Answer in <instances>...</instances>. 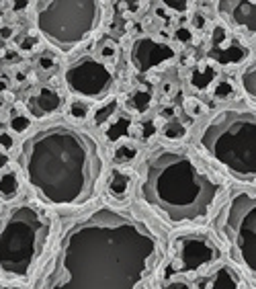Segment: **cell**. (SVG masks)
Masks as SVG:
<instances>
[{
    "instance_id": "d6986e66",
    "label": "cell",
    "mask_w": 256,
    "mask_h": 289,
    "mask_svg": "<svg viewBox=\"0 0 256 289\" xmlns=\"http://www.w3.org/2000/svg\"><path fill=\"white\" fill-rule=\"evenodd\" d=\"M150 103H152V97H150L148 90H138V93H133V97L129 99V107L138 113H146L150 109Z\"/></svg>"
},
{
    "instance_id": "9c48e42d",
    "label": "cell",
    "mask_w": 256,
    "mask_h": 289,
    "mask_svg": "<svg viewBox=\"0 0 256 289\" xmlns=\"http://www.w3.org/2000/svg\"><path fill=\"white\" fill-rule=\"evenodd\" d=\"M172 58H174V50L170 45L154 41L150 37L138 39L131 50V59H133V66L138 68V72H148L164 62H168Z\"/></svg>"
},
{
    "instance_id": "484cf974",
    "label": "cell",
    "mask_w": 256,
    "mask_h": 289,
    "mask_svg": "<svg viewBox=\"0 0 256 289\" xmlns=\"http://www.w3.org/2000/svg\"><path fill=\"white\" fill-rule=\"evenodd\" d=\"M29 125V119L25 117V115H14V117H10V129L12 131H17V133H23Z\"/></svg>"
},
{
    "instance_id": "5bb4252c",
    "label": "cell",
    "mask_w": 256,
    "mask_h": 289,
    "mask_svg": "<svg viewBox=\"0 0 256 289\" xmlns=\"http://www.w3.org/2000/svg\"><path fill=\"white\" fill-rule=\"evenodd\" d=\"M129 174L121 173V171H113L111 178H109V193L115 197V199H125L129 193Z\"/></svg>"
},
{
    "instance_id": "ba28073f",
    "label": "cell",
    "mask_w": 256,
    "mask_h": 289,
    "mask_svg": "<svg viewBox=\"0 0 256 289\" xmlns=\"http://www.w3.org/2000/svg\"><path fill=\"white\" fill-rule=\"evenodd\" d=\"M66 84L86 99H102L113 84V74L99 59L82 58L66 70Z\"/></svg>"
},
{
    "instance_id": "44dd1931",
    "label": "cell",
    "mask_w": 256,
    "mask_h": 289,
    "mask_svg": "<svg viewBox=\"0 0 256 289\" xmlns=\"http://www.w3.org/2000/svg\"><path fill=\"white\" fill-rule=\"evenodd\" d=\"M135 156H138V148L131 146V144H121V146L115 150V162L117 164H127Z\"/></svg>"
},
{
    "instance_id": "8d00e7d4",
    "label": "cell",
    "mask_w": 256,
    "mask_h": 289,
    "mask_svg": "<svg viewBox=\"0 0 256 289\" xmlns=\"http://www.w3.org/2000/svg\"><path fill=\"white\" fill-rule=\"evenodd\" d=\"M27 4L29 2H25V0H23V2H10V8L12 10H21V8H27Z\"/></svg>"
},
{
    "instance_id": "83f0119b",
    "label": "cell",
    "mask_w": 256,
    "mask_h": 289,
    "mask_svg": "<svg viewBox=\"0 0 256 289\" xmlns=\"http://www.w3.org/2000/svg\"><path fill=\"white\" fill-rule=\"evenodd\" d=\"M232 84L230 82H221L217 88H215V99H228L232 95Z\"/></svg>"
},
{
    "instance_id": "e0dca14e",
    "label": "cell",
    "mask_w": 256,
    "mask_h": 289,
    "mask_svg": "<svg viewBox=\"0 0 256 289\" xmlns=\"http://www.w3.org/2000/svg\"><path fill=\"white\" fill-rule=\"evenodd\" d=\"M19 178L14 173H4L0 174V195L4 197V199H14V197L19 195Z\"/></svg>"
},
{
    "instance_id": "60d3db41",
    "label": "cell",
    "mask_w": 256,
    "mask_h": 289,
    "mask_svg": "<svg viewBox=\"0 0 256 289\" xmlns=\"http://www.w3.org/2000/svg\"><path fill=\"white\" fill-rule=\"evenodd\" d=\"M4 90H6V82L0 80V93H4Z\"/></svg>"
},
{
    "instance_id": "5b68a950",
    "label": "cell",
    "mask_w": 256,
    "mask_h": 289,
    "mask_svg": "<svg viewBox=\"0 0 256 289\" xmlns=\"http://www.w3.org/2000/svg\"><path fill=\"white\" fill-rule=\"evenodd\" d=\"M51 224L35 205H19L0 224V269L10 277H25L33 269L50 238Z\"/></svg>"
},
{
    "instance_id": "6da1fadb",
    "label": "cell",
    "mask_w": 256,
    "mask_h": 289,
    "mask_svg": "<svg viewBox=\"0 0 256 289\" xmlns=\"http://www.w3.org/2000/svg\"><path fill=\"white\" fill-rule=\"evenodd\" d=\"M160 258V242L142 220L99 207L62 236L41 289H150Z\"/></svg>"
},
{
    "instance_id": "d4e9b609",
    "label": "cell",
    "mask_w": 256,
    "mask_h": 289,
    "mask_svg": "<svg viewBox=\"0 0 256 289\" xmlns=\"http://www.w3.org/2000/svg\"><path fill=\"white\" fill-rule=\"evenodd\" d=\"M70 115L74 119H84V117H88V105L86 103H80V101H74L70 105Z\"/></svg>"
},
{
    "instance_id": "f546056e",
    "label": "cell",
    "mask_w": 256,
    "mask_h": 289,
    "mask_svg": "<svg viewBox=\"0 0 256 289\" xmlns=\"http://www.w3.org/2000/svg\"><path fill=\"white\" fill-rule=\"evenodd\" d=\"M156 133V127L152 121H146V123L142 125V140H148V138H152V135Z\"/></svg>"
},
{
    "instance_id": "4dcf8cb0",
    "label": "cell",
    "mask_w": 256,
    "mask_h": 289,
    "mask_svg": "<svg viewBox=\"0 0 256 289\" xmlns=\"http://www.w3.org/2000/svg\"><path fill=\"white\" fill-rule=\"evenodd\" d=\"M35 43H37V39H35V37H23V39H21V43H19V48L29 52V50H33V48H35Z\"/></svg>"
},
{
    "instance_id": "b9f144b4",
    "label": "cell",
    "mask_w": 256,
    "mask_h": 289,
    "mask_svg": "<svg viewBox=\"0 0 256 289\" xmlns=\"http://www.w3.org/2000/svg\"><path fill=\"white\" fill-rule=\"evenodd\" d=\"M203 23H205V21H203V19H201V17H197V19H195V25H197V27H201V25H203Z\"/></svg>"
},
{
    "instance_id": "7a4b0ae2",
    "label": "cell",
    "mask_w": 256,
    "mask_h": 289,
    "mask_svg": "<svg viewBox=\"0 0 256 289\" xmlns=\"http://www.w3.org/2000/svg\"><path fill=\"white\" fill-rule=\"evenodd\" d=\"M27 180L51 205H82L95 197L102 173L101 150L93 135L70 125H51L21 148Z\"/></svg>"
},
{
    "instance_id": "8992f818",
    "label": "cell",
    "mask_w": 256,
    "mask_h": 289,
    "mask_svg": "<svg viewBox=\"0 0 256 289\" xmlns=\"http://www.w3.org/2000/svg\"><path fill=\"white\" fill-rule=\"evenodd\" d=\"M101 23V4L97 0H53L39 2L37 27L50 43L70 52L84 41Z\"/></svg>"
},
{
    "instance_id": "30bf717a",
    "label": "cell",
    "mask_w": 256,
    "mask_h": 289,
    "mask_svg": "<svg viewBox=\"0 0 256 289\" xmlns=\"http://www.w3.org/2000/svg\"><path fill=\"white\" fill-rule=\"evenodd\" d=\"M180 263L183 271H197L217 258V248L207 238H180Z\"/></svg>"
},
{
    "instance_id": "ab89813d",
    "label": "cell",
    "mask_w": 256,
    "mask_h": 289,
    "mask_svg": "<svg viewBox=\"0 0 256 289\" xmlns=\"http://www.w3.org/2000/svg\"><path fill=\"white\" fill-rule=\"evenodd\" d=\"M172 113H174V109H172V107H166V111H164V115H166V117H170Z\"/></svg>"
},
{
    "instance_id": "f1b7e54d",
    "label": "cell",
    "mask_w": 256,
    "mask_h": 289,
    "mask_svg": "<svg viewBox=\"0 0 256 289\" xmlns=\"http://www.w3.org/2000/svg\"><path fill=\"white\" fill-rule=\"evenodd\" d=\"M185 107H187L189 115H195V117H197V115H201V113H203V105H201V103H197V101H195V99H189V101H187V105H185Z\"/></svg>"
},
{
    "instance_id": "d590c367",
    "label": "cell",
    "mask_w": 256,
    "mask_h": 289,
    "mask_svg": "<svg viewBox=\"0 0 256 289\" xmlns=\"http://www.w3.org/2000/svg\"><path fill=\"white\" fill-rule=\"evenodd\" d=\"M12 35V29L10 27H0V37L2 39H8Z\"/></svg>"
},
{
    "instance_id": "52a82bcc",
    "label": "cell",
    "mask_w": 256,
    "mask_h": 289,
    "mask_svg": "<svg viewBox=\"0 0 256 289\" xmlns=\"http://www.w3.org/2000/svg\"><path fill=\"white\" fill-rule=\"evenodd\" d=\"M217 230L234 258L256 279V195L234 193L217 216Z\"/></svg>"
},
{
    "instance_id": "d6a6232c",
    "label": "cell",
    "mask_w": 256,
    "mask_h": 289,
    "mask_svg": "<svg viewBox=\"0 0 256 289\" xmlns=\"http://www.w3.org/2000/svg\"><path fill=\"white\" fill-rule=\"evenodd\" d=\"M53 64H55V62H53V58H51V56H41V58H39V66L45 68V70L51 68Z\"/></svg>"
},
{
    "instance_id": "74e56055",
    "label": "cell",
    "mask_w": 256,
    "mask_h": 289,
    "mask_svg": "<svg viewBox=\"0 0 256 289\" xmlns=\"http://www.w3.org/2000/svg\"><path fill=\"white\" fill-rule=\"evenodd\" d=\"M6 162H8V156L4 154V152H0V169H2V166H6Z\"/></svg>"
},
{
    "instance_id": "4fadbf2b",
    "label": "cell",
    "mask_w": 256,
    "mask_h": 289,
    "mask_svg": "<svg viewBox=\"0 0 256 289\" xmlns=\"http://www.w3.org/2000/svg\"><path fill=\"white\" fill-rule=\"evenodd\" d=\"M240 279L230 267H221L217 273H213V277L209 279L207 289H238Z\"/></svg>"
},
{
    "instance_id": "ffe728a7",
    "label": "cell",
    "mask_w": 256,
    "mask_h": 289,
    "mask_svg": "<svg viewBox=\"0 0 256 289\" xmlns=\"http://www.w3.org/2000/svg\"><path fill=\"white\" fill-rule=\"evenodd\" d=\"M242 86L252 99H256V59L242 72Z\"/></svg>"
},
{
    "instance_id": "9a60e30c",
    "label": "cell",
    "mask_w": 256,
    "mask_h": 289,
    "mask_svg": "<svg viewBox=\"0 0 256 289\" xmlns=\"http://www.w3.org/2000/svg\"><path fill=\"white\" fill-rule=\"evenodd\" d=\"M248 56V50L246 48H240V45H230V48H225L221 52L213 50L211 52V58H215L217 62L221 64H236V62H242V59Z\"/></svg>"
},
{
    "instance_id": "836d02e7",
    "label": "cell",
    "mask_w": 256,
    "mask_h": 289,
    "mask_svg": "<svg viewBox=\"0 0 256 289\" xmlns=\"http://www.w3.org/2000/svg\"><path fill=\"white\" fill-rule=\"evenodd\" d=\"M168 8H176L178 12H185L187 8H189V2H164Z\"/></svg>"
},
{
    "instance_id": "7402d4cb",
    "label": "cell",
    "mask_w": 256,
    "mask_h": 289,
    "mask_svg": "<svg viewBox=\"0 0 256 289\" xmlns=\"http://www.w3.org/2000/svg\"><path fill=\"white\" fill-rule=\"evenodd\" d=\"M185 133H187V129H185V125L180 123V121H168L166 125H164V135H166L168 140H180V138H185Z\"/></svg>"
},
{
    "instance_id": "7c38bea8",
    "label": "cell",
    "mask_w": 256,
    "mask_h": 289,
    "mask_svg": "<svg viewBox=\"0 0 256 289\" xmlns=\"http://www.w3.org/2000/svg\"><path fill=\"white\" fill-rule=\"evenodd\" d=\"M59 107H62V97H59L51 88H41L39 93L31 95L29 101H27L29 113H31L33 117H37V119L55 113Z\"/></svg>"
},
{
    "instance_id": "e575fe53",
    "label": "cell",
    "mask_w": 256,
    "mask_h": 289,
    "mask_svg": "<svg viewBox=\"0 0 256 289\" xmlns=\"http://www.w3.org/2000/svg\"><path fill=\"white\" fill-rule=\"evenodd\" d=\"M164 289H191V287H189L185 281H174V283H168Z\"/></svg>"
},
{
    "instance_id": "8fae6325",
    "label": "cell",
    "mask_w": 256,
    "mask_h": 289,
    "mask_svg": "<svg viewBox=\"0 0 256 289\" xmlns=\"http://www.w3.org/2000/svg\"><path fill=\"white\" fill-rule=\"evenodd\" d=\"M221 12L230 14L232 21L238 27H244L246 31L256 33V4L254 2H246V0H225L219 2Z\"/></svg>"
},
{
    "instance_id": "277c9868",
    "label": "cell",
    "mask_w": 256,
    "mask_h": 289,
    "mask_svg": "<svg viewBox=\"0 0 256 289\" xmlns=\"http://www.w3.org/2000/svg\"><path fill=\"white\" fill-rule=\"evenodd\" d=\"M201 146L240 180H256V111L225 109L201 133Z\"/></svg>"
},
{
    "instance_id": "7bdbcfd3",
    "label": "cell",
    "mask_w": 256,
    "mask_h": 289,
    "mask_svg": "<svg viewBox=\"0 0 256 289\" xmlns=\"http://www.w3.org/2000/svg\"><path fill=\"white\" fill-rule=\"evenodd\" d=\"M17 80H19V82H23V80H25V74H23V72H19V74H17Z\"/></svg>"
},
{
    "instance_id": "1f68e13d",
    "label": "cell",
    "mask_w": 256,
    "mask_h": 289,
    "mask_svg": "<svg viewBox=\"0 0 256 289\" xmlns=\"http://www.w3.org/2000/svg\"><path fill=\"white\" fill-rule=\"evenodd\" d=\"M12 144H14V140L10 138L8 133H0V148H2V150H10Z\"/></svg>"
},
{
    "instance_id": "cb8c5ba5",
    "label": "cell",
    "mask_w": 256,
    "mask_h": 289,
    "mask_svg": "<svg viewBox=\"0 0 256 289\" xmlns=\"http://www.w3.org/2000/svg\"><path fill=\"white\" fill-rule=\"evenodd\" d=\"M99 56L101 59H115L117 58V45L113 39H102L99 45Z\"/></svg>"
},
{
    "instance_id": "4316f807",
    "label": "cell",
    "mask_w": 256,
    "mask_h": 289,
    "mask_svg": "<svg viewBox=\"0 0 256 289\" xmlns=\"http://www.w3.org/2000/svg\"><path fill=\"white\" fill-rule=\"evenodd\" d=\"M174 37H176V41H180V43H191V39H193L189 27H178L176 31H174Z\"/></svg>"
},
{
    "instance_id": "f35d334b",
    "label": "cell",
    "mask_w": 256,
    "mask_h": 289,
    "mask_svg": "<svg viewBox=\"0 0 256 289\" xmlns=\"http://www.w3.org/2000/svg\"><path fill=\"white\" fill-rule=\"evenodd\" d=\"M6 58H8V62H19V56L14 54V52H8V54H6Z\"/></svg>"
},
{
    "instance_id": "ac0fdd59",
    "label": "cell",
    "mask_w": 256,
    "mask_h": 289,
    "mask_svg": "<svg viewBox=\"0 0 256 289\" xmlns=\"http://www.w3.org/2000/svg\"><path fill=\"white\" fill-rule=\"evenodd\" d=\"M129 125H131V119L129 117H119L113 125H109L107 129V140L109 142H119L121 138L129 133Z\"/></svg>"
},
{
    "instance_id": "603a6c76",
    "label": "cell",
    "mask_w": 256,
    "mask_h": 289,
    "mask_svg": "<svg viewBox=\"0 0 256 289\" xmlns=\"http://www.w3.org/2000/svg\"><path fill=\"white\" fill-rule=\"evenodd\" d=\"M115 109H117V101L113 99V101H109L107 105H102V107L95 113V123L97 125H104L109 121V117L115 113Z\"/></svg>"
},
{
    "instance_id": "2e32d148",
    "label": "cell",
    "mask_w": 256,
    "mask_h": 289,
    "mask_svg": "<svg viewBox=\"0 0 256 289\" xmlns=\"http://www.w3.org/2000/svg\"><path fill=\"white\" fill-rule=\"evenodd\" d=\"M213 78H215V70L211 66H199V68H195L193 74H191V84L195 88L203 90V88H207L209 84L213 82Z\"/></svg>"
},
{
    "instance_id": "3957f363",
    "label": "cell",
    "mask_w": 256,
    "mask_h": 289,
    "mask_svg": "<svg viewBox=\"0 0 256 289\" xmlns=\"http://www.w3.org/2000/svg\"><path fill=\"white\" fill-rule=\"evenodd\" d=\"M142 193L168 222L183 226L203 220L209 214L219 185L187 154L162 148L146 162Z\"/></svg>"
},
{
    "instance_id": "ee69618b",
    "label": "cell",
    "mask_w": 256,
    "mask_h": 289,
    "mask_svg": "<svg viewBox=\"0 0 256 289\" xmlns=\"http://www.w3.org/2000/svg\"><path fill=\"white\" fill-rule=\"evenodd\" d=\"M2 289H21V287H2Z\"/></svg>"
}]
</instances>
